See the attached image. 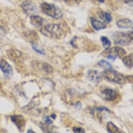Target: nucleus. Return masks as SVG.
I'll use <instances>...</instances> for the list:
<instances>
[{"label": "nucleus", "mask_w": 133, "mask_h": 133, "mask_svg": "<svg viewBox=\"0 0 133 133\" xmlns=\"http://www.w3.org/2000/svg\"><path fill=\"white\" fill-rule=\"evenodd\" d=\"M40 32L43 35L52 39H60L64 33L63 29L59 24H47L41 27Z\"/></svg>", "instance_id": "obj_1"}, {"label": "nucleus", "mask_w": 133, "mask_h": 133, "mask_svg": "<svg viewBox=\"0 0 133 133\" xmlns=\"http://www.w3.org/2000/svg\"><path fill=\"white\" fill-rule=\"evenodd\" d=\"M41 10L45 15L57 19L61 18L63 17L62 11L53 3L43 2L41 5Z\"/></svg>", "instance_id": "obj_2"}, {"label": "nucleus", "mask_w": 133, "mask_h": 133, "mask_svg": "<svg viewBox=\"0 0 133 133\" xmlns=\"http://www.w3.org/2000/svg\"><path fill=\"white\" fill-rule=\"evenodd\" d=\"M103 75L105 77V79L110 82L123 85V84H125L126 81H127V78L125 76H124L121 73H118L117 71H115L112 69L105 70L103 73Z\"/></svg>", "instance_id": "obj_3"}, {"label": "nucleus", "mask_w": 133, "mask_h": 133, "mask_svg": "<svg viewBox=\"0 0 133 133\" xmlns=\"http://www.w3.org/2000/svg\"><path fill=\"white\" fill-rule=\"evenodd\" d=\"M114 42L118 45H128L132 41V31L115 32L112 35Z\"/></svg>", "instance_id": "obj_4"}, {"label": "nucleus", "mask_w": 133, "mask_h": 133, "mask_svg": "<svg viewBox=\"0 0 133 133\" xmlns=\"http://www.w3.org/2000/svg\"><path fill=\"white\" fill-rule=\"evenodd\" d=\"M21 9L23 11V12L27 15L33 16L36 15L38 13V9L37 5L33 3L31 0H25L21 5Z\"/></svg>", "instance_id": "obj_5"}, {"label": "nucleus", "mask_w": 133, "mask_h": 133, "mask_svg": "<svg viewBox=\"0 0 133 133\" xmlns=\"http://www.w3.org/2000/svg\"><path fill=\"white\" fill-rule=\"evenodd\" d=\"M11 119L20 131H23L25 126V120L22 115H14L11 116Z\"/></svg>", "instance_id": "obj_6"}, {"label": "nucleus", "mask_w": 133, "mask_h": 133, "mask_svg": "<svg viewBox=\"0 0 133 133\" xmlns=\"http://www.w3.org/2000/svg\"><path fill=\"white\" fill-rule=\"evenodd\" d=\"M0 69L3 71L6 77H11L13 75V69L5 60L0 61Z\"/></svg>", "instance_id": "obj_7"}, {"label": "nucleus", "mask_w": 133, "mask_h": 133, "mask_svg": "<svg viewBox=\"0 0 133 133\" xmlns=\"http://www.w3.org/2000/svg\"><path fill=\"white\" fill-rule=\"evenodd\" d=\"M87 79L92 83H98L101 80V76L97 70L90 69L87 71Z\"/></svg>", "instance_id": "obj_8"}, {"label": "nucleus", "mask_w": 133, "mask_h": 133, "mask_svg": "<svg viewBox=\"0 0 133 133\" xmlns=\"http://www.w3.org/2000/svg\"><path fill=\"white\" fill-rule=\"evenodd\" d=\"M30 21L32 25H33L35 27H43L44 26V24L46 22L45 19H44L43 17L38 15H33L31 16Z\"/></svg>", "instance_id": "obj_9"}, {"label": "nucleus", "mask_w": 133, "mask_h": 133, "mask_svg": "<svg viewBox=\"0 0 133 133\" xmlns=\"http://www.w3.org/2000/svg\"><path fill=\"white\" fill-rule=\"evenodd\" d=\"M102 94H103L104 99L107 100V101H112L116 98V95H117L116 91L111 89H104L102 91Z\"/></svg>", "instance_id": "obj_10"}, {"label": "nucleus", "mask_w": 133, "mask_h": 133, "mask_svg": "<svg viewBox=\"0 0 133 133\" xmlns=\"http://www.w3.org/2000/svg\"><path fill=\"white\" fill-rule=\"evenodd\" d=\"M109 51V53L113 55L116 57H118L121 58V59H123L126 55V51H124V49L119 47H113V48L110 49Z\"/></svg>", "instance_id": "obj_11"}, {"label": "nucleus", "mask_w": 133, "mask_h": 133, "mask_svg": "<svg viewBox=\"0 0 133 133\" xmlns=\"http://www.w3.org/2000/svg\"><path fill=\"white\" fill-rule=\"evenodd\" d=\"M90 20H91V23L92 24V26L95 30H101V29H103L104 28H106L107 26L105 23L99 21V20L97 19L95 17H91Z\"/></svg>", "instance_id": "obj_12"}, {"label": "nucleus", "mask_w": 133, "mask_h": 133, "mask_svg": "<svg viewBox=\"0 0 133 133\" xmlns=\"http://www.w3.org/2000/svg\"><path fill=\"white\" fill-rule=\"evenodd\" d=\"M116 25L120 28H129L132 25V22L129 19H122L116 22Z\"/></svg>", "instance_id": "obj_13"}, {"label": "nucleus", "mask_w": 133, "mask_h": 133, "mask_svg": "<svg viewBox=\"0 0 133 133\" xmlns=\"http://www.w3.org/2000/svg\"><path fill=\"white\" fill-rule=\"evenodd\" d=\"M107 128L109 132L110 133H125L124 131L118 129L112 122H108L107 124Z\"/></svg>", "instance_id": "obj_14"}, {"label": "nucleus", "mask_w": 133, "mask_h": 133, "mask_svg": "<svg viewBox=\"0 0 133 133\" xmlns=\"http://www.w3.org/2000/svg\"><path fill=\"white\" fill-rule=\"evenodd\" d=\"M9 57L10 58L11 60L14 61L15 62H16L17 60H19V57H21V52L17 51V50H9L8 53Z\"/></svg>", "instance_id": "obj_15"}, {"label": "nucleus", "mask_w": 133, "mask_h": 133, "mask_svg": "<svg viewBox=\"0 0 133 133\" xmlns=\"http://www.w3.org/2000/svg\"><path fill=\"white\" fill-rule=\"evenodd\" d=\"M98 16L105 23H110L112 19V16H111L110 13L105 12V11H103L98 14Z\"/></svg>", "instance_id": "obj_16"}, {"label": "nucleus", "mask_w": 133, "mask_h": 133, "mask_svg": "<svg viewBox=\"0 0 133 133\" xmlns=\"http://www.w3.org/2000/svg\"><path fill=\"white\" fill-rule=\"evenodd\" d=\"M39 126L45 133H57L56 130H54L55 127H51V125H47L43 123H40Z\"/></svg>", "instance_id": "obj_17"}, {"label": "nucleus", "mask_w": 133, "mask_h": 133, "mask_svg": "<svg viewBox=\"0 0 133 133\" xmlns=\"http://www.w3.org/2000/svg\"><path fill=\"white\" fill-rule=\"evenodd\" d=\"M122 59L126 66H128L129 68H132V54L129 55L128 56H124Z\"/></svg>", "instance_id": "obj_18"}, {"label": "nucleus", "mask_w": 133, "mask_h": 133, "mask_svg": "<svg viewBox=\"0 0 133 133\" xmlns=\"http://www.w3.org/2000/svg\"><path fill=\"white\" fill-rule=\"evenodd\" d=\"M98 65L101 67V68H103L104 69H112V66L109 63L108 61L105 60H101L100 61H98Z\"/></svg>", "instance_id": "obj_19"}, {"label": "nucleus", "mask_w": 133, "mask_h": 133, "mask_svg": "<svg viewBox=\"0 0 133 133\" xmlns=\"http://www.w3.org/2000/svg\"><path fill=\"white\" fill-rule=\"evenodd\" d=\"M101 41L103 47H104V48L105 49H109V47H110L111 43H110V41H109V39L107 37H101Z\"/></svg>", "instance_id": "obj_20"}, {"label": "nucleus", "mask_w": 133, "mask_h": 133, "mask_svg": "<svg viewBox=\"0 0 133 133\" xmlns=\"http://www.w3.org/2000/svg\"><path fill=\"white\" fill-rule=\"evenodd\" d=\"M31 45H32V47H33V49L35 50V51L40 53V54H43V55L45 54L43 50L42 49L40 48V47H39V46H38L36 43H31Z\"/></svg>", "instance_id": "obj_21"}, {"label": "nucleus", "mask_w": 133, "mask_h": 133, "mask_svg": "<svg viewBox=\"0 0 133 133\" xmlns=\"http://www.w3.org/2000/svg\"><path fill=\"white\" fill-rule=\"evenodd\" d=\"M43 69L47 73H51L53 72V69H52L51 66L47 63L43 64Z\"/></svg>", "instance_id": "obj_22"}, {"label": "nucleus", "mask_w": 133, "mask_h": 133, "mask_svg": "<svg viewBox=\"0 0 133 133\" xmlns=\"http://www.w3.org/2000/svg\"><path fill=\"white\" fill-rule=\"evenodd\" d=\"M43 120H44V124H47V125H51L53 124V121H52L51 116H43Z\"/></svg>", "instance_id": "obj_23"}, {"label": "nucleus", "mask_w": 133, "mask_h": 133, "mask_svg": "<svg viewBox=\"0 0 133 133\" xmlns=\"http://www.w3.org/2000/svg\"><path fill=\"white\" fill-rule=\"evenodd\" d=\"M73 130L75 133H85V129L81 127H75L73 128Z\"/></svg>", "instance_id": "obj_24"}, {"label": "nucleus", "mask_w": 133, "mask_h": 133, "mask_svg": "<svg viewBox=\"0 0 133 133\" xmlns=\"http://www.w3.org/2000/svg\"><path fill=\"white\" fill-rule=\"evenodd\" d=\"M82 0H64V2L66 3H70V4H79Z\"/></svg>", "instance_id": "obj_25"}, {"label": "nucleus", "mask_w": 133, "mask_h": 133, "mask_svg": "<svg viewBox=\"0 0 133 133\" xmlns=\"http://www.w3.org/2000/svg\"><path fill=\"white\" fill-rule=\"evenodd\" d=\"M107 57L108 59H109V60H111V61H115V59H116V57L115 56V55H113L110 54V53H109V54L107 55Z\"/></svg>", "instance_id": "obj_26"}, {"label": "nucleus", "mask_w": 133, "mask_h": 133, "mask_svg": "<svg viewBox=\"0 0 133 133\" xmlns=\"http://www.w3.org/2000/svg\"><path fill=\"white\" fill-rule=\"evenodd\" d=\"M73 106H74V107L76 108V109H80L81 107V103H79H79H76V104H75Z\"/></svg>", "instance_id": "obj_27"}, {"label": "nucleus", "mask_w": 133, "mask_h": 133, "mask_svg": "<svg viewBox=\"0 0 133 133\" xmlns=\"http://www.w3.org/2000/svg\"><path fill=\"white\" fill-rule=\"evenodd\" d=\"M124 2L126 3H132V0H124Z\"/></svg>", "instance_id": "obj_28"}, {"label": "nucleus", "mask_w": 133, "mask_h": 133, "mask_svg": "<svg viewBox=\"0 0 133 133\" xmlns=\"http://www.w3.org/2000/svg\"><path fill=\"white\" fill-rule=\"evenodd\" d=\"M27 133H36V132H35L33 131V130H32L31 129H29V130H27Z\"/></svg>", "instance_id": "obj_29"}, {"label": "nucleus", "mask_w": 133, "mask_h": 133, "mask_svg": "<svg viewBox=\"0 0 133 133\" xmlns=\"http://www.w3.org/2000/svg\"><path fill=\"white\" fill-rule=\"evenodd\" d=\"M0 133H6V132H5L4 130H1V131H0Z\"/></svg>", "instance_id": "obj_30"}, {"label": "nucleus", "mask_w": 133, "mask_h": 133, "mask_svg": "<svg viewBox=\"0 0 133 133\" xmlns=\"http://www.w3.org/2000/svg\"><path fill=\"white\" fill-rule=\"evenodd\" d=\"M98 1L100 2H102V3H103L104 2V0H98Z\"/></svg>", "instance_id": "obj_31"}]
</instances>
